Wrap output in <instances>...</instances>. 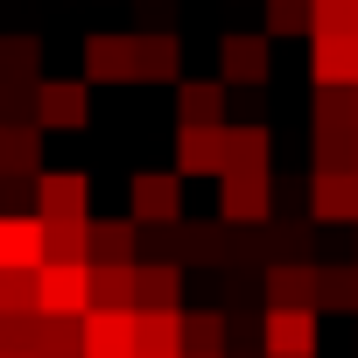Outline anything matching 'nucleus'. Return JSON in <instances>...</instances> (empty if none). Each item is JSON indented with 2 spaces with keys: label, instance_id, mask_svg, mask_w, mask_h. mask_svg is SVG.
<instances>
[{
  "label": "nucleus",
  "instance_id": "0eeeda50",
  "mask_svg": "<svg viewBox=\"0 0 358 358\" xmlns=\"http://www.w3.org/2000/svg\"><path fill=\"white\" fill-rule=\"evenodd\" d=\"M218 78H225L232 92L267 85V78H274V36H267V29H239V36H225V50H218Z\"/></svg>",
  "mask_w": 358,
  "mask_h": 358
},
{
  "label": "nucleus",
  "instance_id": "412c9836",
  "mask_svg": "<svg viewBox=\"0 0 358 358\" xmlns=\"http://www.w3.org/2000/svg\"><path fill=\"white\" fill-rule=\"evenodd\" d=\"M141 316V358H183V309H134Z\"/></svg>",
  "mask_w": 358,
  "mask_h": 358
},
{
  "label": "nucleus",
  "instance_id": "4468645a",
  "mask_svg": "<svg viewBox=\"0 0 358 358\" xmlns=\"http://www.w3.org/2000/svg\"><path fill=\"white\" fill-rule=\"evenodd\" d=\"M225 78H183L176 85V127H225Z\"/></svg>",
  "mask_w": 358,
  "mask_h": 358
},
{
  "label": "nucleus",
  "instance_id": "bb28decb",
  "mask_svg": "<svg viewBox=\"0 0 358 358\" xmlns=\"http://www.w3.org/2000/svg\"><path fill=\"white\" fill-rule=\"evenodd\" d=\"M267 36H316V0H267Z\"/></svg>",
  "mask_w": 358,
  "mask_h": 358
},
{
  "label": "nucleus",
  "instance_id": "72a5a7b5",
  "mask_svg": "<svg viewBox=\"0 0 358 358\" xmlns=\"http://www.w3.org/2000/svg\"><path fill=\"white\" fill-rule=\"evenodd\" d=\"M0 358H36V351H0Z\"/></svg>",
  "mask_w": 358,
  "mask_h": 358
},
{
  "label": "nucleus",
  "instance_id": "7ed1b4c3",
  "mask_svg": "<svg viewBox=\"0 0 358 358\" xmlns=\"http://www.w3.org/2000/svg\"><path fill=\"white\" fill-rule=\"evenodd\" d=\"M36 127L85 134L92 127V78H36Z\"/></svg>",
  "mask_w": 358,
  "mask_h": 358
},
{
  "label": "nucleus",
  "instance_id": "473e14b6",
  "mask_svg": "<svg viewBox=\"0 0 358 358\" xmlns=\"http://www.w3.org/2000/svg\"><path fill=\"white\" fill-rule=\"evenodd\" d=\"M183 358H225V351H183Z\"/></svg>",
  "mask_w": 358,
  "mask_h": 358
},
{
  "label": "nucleus",
  "instance_id": "6e6552de",
  "mask_svg": "<svg viewBox=\"0 0 358 358\" xmlns=\"http://www.w3.org/2000/svg\"><path fill=\"white\" fill-rule=\"evenodd\" d=\"M85 78L99 92L141 85V36H85Z\"/></svg>",
  "mask_w": 358,
  "mask_h": 358
},
{
  "label": "nucleus",
  "instance_id": "1a4fd4ad",
  "mask_svg": "<svg viewBox=\"0 0 358 358\" xmlns=\"http://www.w3.org/2000/svg\"><path fill=\"white\" fill-rule=\"evenodd\" d=\"M85 358H141V316L134 309H85Z\"/></svg>",
  "mask_w": 358,
  "mask_h": 358
},
{
  "label": "nucleus",
  "instance_id": "39448f33",
  "mask_svg": "<svg viewBox=\"0 0 358 358\" xmlns=\"http://www.w3.org/2000/svg\"><path fill=\"white\" fill-rule=\"evenodd\" d=\"M309 218L316 225H358V169L351 162H316V176H309Z\"/></svg>",
  "mask_w": 358,
  "mask_h": 358
},
{
  "label": "nucleus",
  "instance_id": "e433bc0d",
  "mask_svg": "<svg viewBox=\"0 0 358 358\" xmlns=\"http://www.w3.org/2000/svg\"><path fill=\"white\" fill-rule=\"evenodd\" d=\"M351 260H358V253H351Z\"/></svg>",
  "mask_w": 358,
  "mask_h": 358
},
{
  "label": "nucleus",
  "instance_id": "aec40b11",
  "mask_svg": "<svg viewBox=\"0 0 358 358\" xmlns=\"http://www.w3.org/2000/svg\"><path fill=\"white\" fill-rule=\"evenodd\" d=\"M134 309H183V260H141Z\"/></svg>",
  "mask_w": 358,
  "mask_h": 358
},
{
  "label": "nucleus",
  "instance_id": "f8f14e48",
  "mask_svg": "<svg viewBox=\"0 0 358 358\" xmlns=\"http://www.w3.org/2000/svg\"><path fill=\"white\" fill-rule=\"evenodd\" d=\"M36 211H43V218H92V176H78V169H43V176H36Z\"/></svg>",
  "mask_w": 358,
  "mask_h": 358
},
{
  "label": "nucleus",
  "instance_id": "4be33fe9",
  "mask_svg": "<svg viewBox=\"0 0 358 358\" xmlns=\"http://www.w3.org/2000/svg\"><path fill=\"white\" fill-rule=\"evenodd\" d=\"M141 218H92V260H141Z\"/></svg>",
  "mask_w": 358,
  "mask_h": 358
},
{
  "label": "nucleus",
  "instance_id": "7c9ffc66",
  "mask_svg": "<svg viewBox=\"0 0 358 358\" xmlns=\"http://www.w3.org/2000/svg\"><path fill=\"white\" fill-rule=\"evenodd\" d=\"M316 36H358V0H316Z\"/></svg>",
  "mask_w": 358,
  "mask_h": 358
},
{
  "label": "nucleus",
  "instance_id": "423d86ee",
  "mask_svg": "<svg viewBox=\"0 0 358 358\" xmlns=\"http://www.w3.org/2000/svg\"><path fill=\"white\" fill-rule=\"evenodd\" d=\"M127 211L141 225H183V169H141L127 183Z\"/></svg>",
  "mask_w": 358,
  "mask_h": 358
},
{
  "label": "nucleus",
  "instance_id": "f257e3e1",
  "mask_svg": "<svg viewBox=\"0 0 358 358\" xmlns=\"http://www.w3.org/2000/svg\"><path fill=\"white\" fill-rule=\"evenodd\" d=\"M309 134H316V162H351L358 155V85H316Z\"/></svg>",
  "mask_w": 358,
  "mask_h": 358
},
{
  "label": "nucleus",
  "instance_id": "6ab92c4d",
  "mask_svg": "<svg viewBox=\"0 0 358 358\" xmlns=\"http://www.w3.org/2000/svg\"><path fill=\"white\" fill-rule=\"evenodd\" d=\"M141 295V260H92V302L99 309H134Z\"/></svg>",
  "mask_w": 358,
  "mask_h": 358
},
{
  "label": "nucleus",
  "instance_id": "dca6fc26",
  "mask_svg": "<svg viewBox=\"0 0 358 358\" xmlns=\"http://www.w3.org/2000/svg\"><path fill=\"white\" fill-rule=\"evenodd\" d=\"M309 78L316 85H358V36H309Z\"/></svg>",
  "mask_w": 358,
  "mask_h": 358
},
{
  "label": "nucleus",
  "instance_id": "b1692460",
  "mask_svg": "<svg viewBox=\"0 0 358 358\" xmlns=\"http://www.w3.org/2000/svg\"><path fill=\"white\" fill-rule=\"evenodd\" d=\"M316 309H351L358 316V260L351 267H316Z\"/></svg>",
  "mask_w": 358,
  "mask_h": 358
},
{
  "label": "nucleus",
  "instance_id": "f704fd0d",
  "mask_svg": "<svg viewBox=\"0 0 358 358\" xmlns=\"http://www.w3.org/2000/svg\"><path fill=\"white\" fill-rule=\"evenodd\" d=\"M253 358H267V351H253Z\"/></svg>",
  "mask_w": 358,
  "mask_h": 358
},
{
  "label": "nucleus",
  "instance_id": "20e7f679",
  "mask_svg": "<svg viewBox=\"0 0 358 358\" xmlns=\"http://www.w3.org/2000/svg\"><path fill=\"white\" fill-rule=\"evenodd\" d=\"M36 309L43 316H85L92 309V260H43L36 267Z\"/></svg>",
  "mask_w": 358,
  "mask_h": 358
},
{
  "label": "nucleus",
  "instance_id": "9b49d317",
  "mask_svg": "<svg viewBox=\"0 0 358 358\" xmlns=\"http://www.w3.org/2000/svg\"><path fill=\"white\" fill-rule=\"evenodd\" d=\"M176 169L183 176H225L232 169V127H176Z\"/></svg>",
  "mask_w": 358,
  "mask_h": 358
},
{
  "label": "nucleus",
  "instance_id": "2f4dec72",
  "mask_svg": "<svg viewBox=\"0 0 358 358\" xmlns=\"http://www.w3.org/2000/svg\"><path fill=\"white\" fill-rule=\"evenodd\" d=\"M274 246L281 260H309V225H274Z\"/></svg>",
  "mask_w": 358,
  "mask_h": 358
},
{
  "label": "nucleus",
  "instance_id": "c9c22d12",
  "mask_svg": "<svg viewBox=\"0 0 358 358\" xmlns=\"http://www.w3.org/2000/svg\"><path fill=\"white\" fill-rule=\"evenodd\" d=\"M351 169H358V155H351Z\"/></svg>",
  "mask_w": 358,
  "mask_h": 358
},
{
  "label": "nucleus",
  "instance_id": "5701e85b",
  "mask_svg": "<svg viewBox=\"0 0 358 358\" xmlns=\"http://www.w3.org/2000/svg\"><path fill=\"white\" fill-rule=\"evenodd\" d=\"M43 253L50 260H92V218H43Z\"/></svg>",
  "mask_w": 358,
  "mask_h": 358
},
{
  "label": "nucleus",
  "instance_id": "9d476101",
  "mask_svg": "<svg viewBox=\"0 0 358 358\" xmlns=\"http://www.w3.org/2000/svg\"><path fill=\"white\" fill-rule=\"evenodd\" d=\"M316 316L323 309H267L260 316V351L267 358H316Z\"/></svg>",
  "mask_w": 358,
  "mask_h": 358
},
{
  "label": "nucleus",
  "instance_id": "f3484780",
  "mask_svg": "<svg viewBox=\"0 0 358 358\" xmlns=\"http://www.w3.org/2000/svg\"><path fill=\"white\" fill-rule=\"evenodd\" d=\"M0 176H22V183L43 176V127H36V120L0 127Z\"/></svg>",
  "mask_w": 358,
  "mask_h": 358
},
{
  "label": "nucleus",
  "instance_id": "2eb2a0df",
  "mask_svg": "<svg viewBox=\"0 0 358 358\" xmlns=\"http://www.w3.org/2000/svg\"><path fill=\"white\" fill-rule=\"evenodd\" d=\"M260 288H267V309H316V267L309 260H274Z\"/></svg>",
  "mask_w": 358,
  "mask_h": 358
},
{
  "label": "nucleus",
  "instance_id": "cd10ccee",
  "mask_svg": "<svg viewBox=\"0 0 358 358\" xmlns=\"http://www.w3.org/2000/svg\"><path fill=\"white\" fill-rule=\"evenodd\" d=\"M232 169H274V134L267 127H232Z\"/></svg>",
  "mask_w": 358,
  "mask_h": 358
},
{
  "label": "nucleus",
  "instance_id": "393cba45",
  "mask_svg": "<svg viewBox=\"0 0 358 358\" xmlns=\"http://www.w3.org/2000/svg\"><path fill=\"white\" fill-rule=\"evenodd\" d=\"M36 64H43L36 36H0V85H36Z\"/></svg>",
  "mask_w": 358,
  "mask_h": 358
},
{
  "label": "nucleus",
  "instance_id": "c85d7f7f",
  "mask_svg": "<svg viewBox=\"0 0 358 358\" xmlns=\"http://www.w3.org/2000/svg\"><path fill=\"white\" fill-rule=\"evenodd\" d=\"M225 330H232V323H225L218 309H183V344H190V351H225Z\"/></svg>",
  "mask_w": 358,
  "mask_h": 358
},
{
  "label": "nucleus",
  "instance_id": "ddd939ff",
  "mask_svg": "<svg viewBox=\"0 0 358 358\" xmlns=\"http://www.w3.org/2000/svg\"><path fill=\"white\" fill-rule=\"evenodd\" d=\"M43 211H0V267H43Z\"/></svg>",
  "mask_w": 358,
  "mask_h": 358
},
{
  "label": "nucleus",
  "instance_id": "c756f323",
  "mask_svg": "<svg viewBox=\"0 0 358 358\" xmlns=\"http://www.w3.org/2000/svg\"><path fill=\"white\" fill-rule=\"evenodd\" d=\"M15 309H36V274L29 267H0V316Z\"/></svg>",
  "mask_w": 358,
  "mask_h": 358
},
{
  "label": "nucleus",
  "instance_id": "f03ea898",
  "mask_svg": "<svg viewBox=\"0 0 358 358\" xmlns=\"http://www.w3.org/2000/svg\"><path fill=\"white\" fill-rule=\"evenodd\" d=\"M218 218L225 225H274V169H225L218 176Z\"/></svg>",
  "mask_w": 358,
  "mask_h": 358
},
{
  "label": "nucleus",
  "instance_id": "a211bd4d",
  "mask_svg": "<svg viewBox=\"0 0 358 358\" xmlns=\"http://www.w3.org/2000/svg\"><path fill=\"white\" fill-rule=\"evenodd\" d=\"M141 85H183V36L141 29Z\"/></svg>",
  "mask_w": 358,
  "mask_h": 358
},
{
  "label": "nucleus",
  "instance_id": "a878e982",
  "mask_svg": "<svg viewBox=\"0 0 358 358\" xmlns=\"http://www.w3.org/2000/svg\"><path fill=\"white\" fill-rule=\"evenodd\" d=\"M43 330H50L43 309H15V316H0V351H36V358H43Z\"/></svg>",
  "mask_w": 358,
  "mask_h": 358
}]
</instances>
